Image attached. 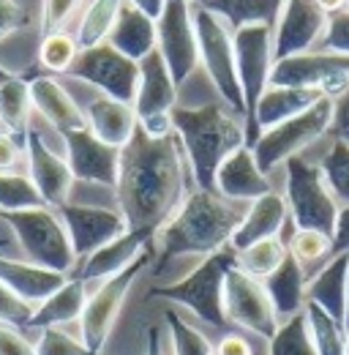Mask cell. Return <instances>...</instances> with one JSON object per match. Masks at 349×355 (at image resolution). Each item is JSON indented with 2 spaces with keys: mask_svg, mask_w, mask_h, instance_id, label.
Wrapping results in <instances>:
<instances>
[{
  "mask_svg": "<svg viewBox=\"0 0 349 355\" xmlns=\"http://www.w3.org/2000/svg\"><path fill=\"white\" fill-rule=\"evenodd\" d=\"M305 282H308L305 268L301 266V260L292 252H287L281 266L276 268L267 279H262L278 322H284V320H289V317H295L305 309Z\"/></svg>",
  "mask_w": 349,
  "mask_h": 355,
  "instance_id": "4316f807",
  "label": "cell"
},
{
  "mask_svg": "<svg viewBox=\"0 0 349 355\" xmlns=\"http://www.w3.org/2000/svg\"><path fill=\"white\" fill-rule=\"evenodd\" d=\"M25 80H28V88H30V104L49 121V126H55L60 134L85 129V112L77 107V101L69 96V90L63 88L55 77L36 74V77H25Z\"/></svg>",
  "mask_w": 349,
  "mask_h": 355,
  "instance_id": "603a6c76",
  "label": "cell"
},
{
  "mask_svg": "<svg viewBox=\"0 0 349 355\" xmlns=\"http://www.w3.org/2000/svg\"><path fill=\"white\" fill-rule=\"evenodd\" d=\"M164 320L170 325V334H172V347L174 355H213V345L211 339L197 331L194 325H188L180 314H174L172 309L164 311Z\"/></svg>",
  "mask_w": 349,
  "mask_h": 355,
  "instance_id": "ab89813d",
  "label": "cell"
},
{
  "mask_svg": "<svg viewBox=\"0 0 349 355\" xmlns=\"http://www.w3.org/2000/svg\"><path fill=\"white\" fill-rule=\"evenodd\" d=\"M174 107H177V85L159 49H153L139 60V85L134 96L136 123L150 137H167L172 134Z\"/></svg>",
  "mask_w": 349,
  "mask_h": 355,
  "instance_id": "8fae6325",
  "label": "cell"
},
{
  "mask_svg": "<svg viewBox=\"0 0 349 355\" xmlns=\"http://www.w3.org/2000/svg\"><path fill=\"white\" fill-rule=\"evenodd\" d=\"M191 3H199V0H191Z\"/></svg>",
  "mask_w": 349,
  "mask_h": 355,
  "instance_id": "680465c9",
  "label": "cell"
},
{
  "mask_svg": "<svg viewBox=\"0 0 349 355\" xmlns=\"http://www.w3.org/2000/svg\"><path fill=\"white\" fill-rule=\"evenodd\" d=\"M77 55H80L77 39L66 31H55L44 36L42 49H39V66L49 74H66L77 60Z\"/></svg>",
  "mask_w": 349,
  "mask_h": 355,
  "instance_id": "74e56055",
  "label": "cell"
},
{
  "mask_svg": "<svg viewBox=\"0 0 349 355\" xmlns=\"http://www.w3.org/2000/svg\"><path fill=\"white\" fill-rule=\"evenodd\" d=\"M287 222H289V208H287L284 194L267 191V194H262V197L249 202L243 219L232 232L229 246L235 252H240V249H246V246H251L257 241L276 238V235H281Z\"/></svg>",
  "mask_w": 349,
  "mask_h": 355,
  "instance_id": "44dd1931",
  "label": "cell"
},
{
  "mask_svg": "<svg viewBox=\"0 0 349 355\" xmlns=\"http://www.w3.org/2000/svg\"><path fill=\"white\" fill-rule=\"evenodd\" d=\"M115 194L129 230H161L183 202V156L174 132L150 137L136 123L131 139L120 148Z\"/></svg>",
  "mask_w": 349,
  "mask_h": 355,
  "instance_id": "6da1fadb",
  "label": "cell"
},
{
  "mask_svg": "<svg viewBox=\"0 0 349 355\" xmlns=\"http://www.w3.org/2000/svg\"><path fill=\"white\" fill-rule=\"evenodd\" d=\"M0 219L11 227L22 252L30 263L44 266L57 273H71L77 254L71 249L69 232L52 208H25V211H0Z\"/></svg>",
  "mask_w": 349,
  "mask_h": 355,
  "instance_id": "5b68a950",
  "label": "cell"
},
{
  "mask_svg": "<svg viewBox=\"0 0 349 355\" xmlns=\"http://www.w3.org/2000/svg\"><path fill=\"white\" fill-rule=\"evenodd\" d=\"M66 279H69L66 273L36 266L30 260L19 263L11 257H0V282L30 306H39L42 301H46L57 287L66 284Z\"/></svg>",
  "mask_w": 349,
  "mask_h": 355,
  "instance_id": "d4e9b609",
  "label": "cell"
},
{
  "mask_svg": "<svg viewBox=\"0 0 349 355\" xmlns=\"http://www.w3.org/2000/svg\"><path fill=\"white\" fill-rule=\"evenodd\" d=\"M42 194L36 191L30 178L0 173V211H25V208H42Z\"/></svg>",
  "mask_w": 349,
  "mask_h": 355,
  "instance_id": "f35d334b",
  "label": "cell"
},
{
  "mask_svg": "<svg viewBox=\"0 0 349 355\" xmlns=\"http://www.w3.org/2000/svg\"><path fill=\"white\" fill-rule=\"evenodd\" d=\"M120 6H123V0H87L85 11L80 17V25H77V36H74L80 49H90V46L107 42Z\"/></svg>",
  "mask_w": 349,
  "mask_h": 355,
  "instance_id": "d6a6232c",
  "label": "cell"
},
{
  "mask_svg": "<svg viewBox=\"0 0 349 355\" xmlns=\"http://www.w3.org/2000/svg\"><path fill=\"white\" fill-rule=\"evenodd\" d=\"M341 252L349 254V205L339 208V219L333 227V254H341Z\"/></svg>",
  "mask_w": 349,
  "mask_h": 355,
  "instance_id": "681fc988",
  "label": "cell"
},
{
  "mask_svg": "<svg viewBox=\"0 0 349 355\" xmlns=\"http://www.w3.org/2000/svg\"><path fill=\"white\" fill-rule=\"evenodd\" d=\"M28 25V11L17 0H0V42Z\"/></svg>",
  "mask_w": 349,
  "mask_h": 355,
  "instance_id": "bcb514c9",
  "label": "cell"
},
{
  "mask_svg": "<svg viewBox=\"0 0 349 355\" xmlns=\"http://www.w3.org/2000/svg\"><path fill=\"white\" fill-rule=\"evenodd\" d=\"M319 170L325 183L339 205H349V139L336 137V142L328 148V153L319 162Z\"/></svg>",
  "mask_w": 349,
  "mask_h": 355,
  "instance_id": "8d00e7d4",
  "label": "cell"
},
{
  "mask_svg": "<svg viewBox=\"0 0 349 355\" xmlns=\"http://www.w3.org/2000/svg\"><path fill=\"white\" fill-rule=\"evenodd\" d=\"M319 49L336 52V55H347L349 58V6L328 17V25H325Z\"/></svg>",
  "mask_w": 349,
  "mask_h": 355,
  "instance_id": "7bdbcfd3",
  "label": "cell"
},
{
  "mask_svg": "<svg viewBox=\"0 0 349 355\" xmlns=\"http://www.w3.org/2000/svg\"><path fill=\"white\" fill-rule=\"evenodd\" d=\"M267 355H316L305 311L284 320L278 325L273 339H267Z\"/></svg>",
  "mask_w": 349,
  "mask_h": 355,
  "instance_id": "d590c367",
  "label": "cell"
},
{
  "mask_svg": "<svg viewBox=\"0 0 349 355\" xmlns=\"http://www.w3.org/2000/svg\"><path fill=\"white\" fill-rule=\"evenodd\" d=\"M344 331L349 336V273H347V309H344Z\"/></svg>",
  "mask_w": 349,
  "mask_h": 355,
  "instance_id": "9f6ffc18",
  "label": "cell"
},
{
  "mask_svg": "<svg viewBox=\"0 0 349 355\" xmlns=\"http://www.w3.org/2000/svg\"><path fill=\"white\" fill-rule=\"evenodd\" d=\"M145 336H147L145 355H164V347H161V328H159V325H150Z\"/></svg>",
  "mask_w": 349,
  "mask_h": 355,
  "instance_id": "f5cc1de1",
  "label": "cell"
},
{
  "mask_svg": "<svg viewBox=\"0 0 349 355\" xmlns=\"http://www.w3.org/2000/svg\"><path fill=\"white\" fill-rule=\"evenodd\" d=\"M333 101H336V110H333L330 132L336 134V137H341V139H349V88L339 98H333Z\"/></svg>",
  "mask_w": 349,
  "mask_h": 355,
  "instance_id": "c3c4849f",
  "label": "cell"
},
{
  "mask_svg": "<svg viewBox=\"0 0 349 355\" xmlns=\"http://www.w3.org/2000/svg\"><path fill=\"white\" fill-rule=\"evenodd\" d=\"M55 211H57L60 222H63L66 232H69V241H71V249H74L77 260L90 257L96 249L107 246L109 241H115L118 235H123L129 230L123 214L112 211V208L63 202Z\"/></svg>",
  "mask_w": 349,
  "mask_h": 355,
  "instance_id": "2e32d148",
  "label": "cell"
},
{
  "mask_svg": "<svg viewBox=\"0 0 349 355\" xmlns=\"http://www.w3.org/2000/svg\"><path fill=\"white\" fill-rule=\"evenodd\" d=\"M235 42V66H238V83L243 93V121H246V145L251 148L254 134V112L262 93L270 85L273 71V28L270 25H246L232 31Z\"/></svg>",
  "mask_w": 349,
  "mask_h": 355,
  "instance_id": "9c48e42d",
  "label": "cell"
},
{
  "mask_svg": "<svg viewBox=\"0 0 349 355\" xmlns=\"http://www.w3.org/2000/svg\"><path fill=\"white\" fill-rule=\"evenodd\" d=\"M156 49L164 58L174 85L180 88L199 63L191 0H167L156 19Z\"/></svg>",
  "mask_w": 349,
  "mask_h": 355,
  "instance_id": "4fadbf2b",
  "label": "cell"
},
{
  "mask_svg": "<svg viewBox=\"0 0 349 355\" xmlns=\"http://www.w3.org/2000/svg\"><path fill=\"white\" fill-rule=\"evenodd\" d=\"M333 110H336V101L330 96H322L305 112L289 118V121H281V123H276L270 129H265L257 137V142L251 145L254 159H257L262 173L270 175L287 159L301 156L311 142H316L319 137H325V134L330 132V126H333Z\"/></svg>",
  "mask_w": 349,
  "mask_h": 355,
  "instance_id": "8992f818",
  "label": "cell"
},
{
  "mask_svg": "<svg viewBox=\"0 0 349 355\" xmlns=\"http://www.w3.org/2000/svg\"><path fill=\"white\" fill-rule=\"evenodd\" d=\"M270 85L316 88L330 98H339L349 88V58L336 52H303L273 63Z\"/></svg>",
  "mask_w": 349,
  "mask_h": 355,
  "instance_id": "5bb4252c",
  "label": "cell"
},
{
  "mask_svg": "<svg viewBox=\"0 0 349 355\" xmlns=\"http://www.w3.org/2000/svg\"><path fill=\"white\" fill-rule=\"evenodd\" d=\"M243 214L246 211L240 202L221 197L216 189H194L186 194L172 216L156 232V273H161L174 257H208L229 246Z\"/></svg>",
  "mask_w": 349,
  "mask_h": 355,
  "instance_id": "7a4b0ae2",
  "label": "cell"
},
{
  "mask_svg": "<svg viewBox=\"0 0 349 355\" xmlns=\"http://www.w3.org/2000/svg\"><path fill=\"white\" fill-rule=\"evenodd\" d=\"M87 129L96 134L98 139H104L107 145L123 148L131 139V134L136 129V112L134 104L109 98V96H98L90 101L87 107Z\"/></svg>",
  "mask_w": 349,
  "mask_h": 355,
  "instance_id": "f1b7e54d",
  "label": "cell"
},
{
  "mask_svg": "<svg viewBox=\"0 0 349 355\" xmlns=\"http://www.w3.org/2000/svg\"><path fill=\"white\" fill-rule=\"evenodd\" d=\"M191 14H194L197 44H199V63L205 66V71H208L211 83L216 85L218 96L224 98V104L243 118V93H240V83H238L232 28L199 3L191 6Z\"/></svg>",
  "mask_w": 349,
  "mask_h": 355,
  "instance_id": "ba28073f",
  "label": "cell"
},
{
  "mask_svg": "<svg viewBox=\"0 0 349 355\" xmlns=\"http://www.w3.org/2000/svg\"><path fill=\"white\" fill-rule=\"evenodd\" d=\"M150 257H153L150 249H145L129 268H123L120 273L104 279V284L85 301V309H82V317H80V328H82V342L93 353L101 355V350L107 347V339H109V334H112V328L118 322V314L126 304L131 284L147 268Z\"/></svg>",
  "mask_w": 349,
  "mask_h": 355,
  "instance_id": "30bf717a",
  "label": "cell"
},
{
  "mask_svg": "<svg viewBox=\"0 0 349 355\" xmlns=\"http://www.w3.org/2000/svg\"><path fill=\"white\" fill-rule=\"evenodd\" d=\"M347 355H349V336H347Z\"/></svg>",
  "mask_w": 349,
  "mask_h": 355,
  "instance_id": "6f0895ef",
  "label": "cell"
},
{
  "mask_svg": "<svg viewBox=\"0 0 349 355\" xmlns=\"http://www.w3.org/2000/svg\"><path fill=\"white\" fill-rule=\"evenodd\" d=\"M107 44L139 63L147 52L156 49V19L147 17L145 11H139L134 3L123 0L118 19L107 36Z\"/></svg>",
  "mask_w": 349,
  "mask_h": 355,
  "instance_id": "484cf974",
  "label": "cell"
},
{
  "mask_svg": "<svg viewBox=\"0 0 349 355\" xmlns=\"http://www.w3.org/2000/svg\"><path fill=\"white\" fill-rule=\"evenodd\" d=\"M172 132L188 156L197 189H213L221 162L246 145V123L224 104L174 107Z\"/></svg>",
  "mask_w": 349,
  "mask_h": 355,
  "instance_id": "3957f363",
  "label": "cell"
},
{
  "mask_svg": "<svg viewBox=\"0 0 349 355\" xmlns=\"http://www.w3.org/2000/svg\"><path fill=\"white\" fill-rule=\"evenodd\" d=\"M235 257H238V252L232 246H224L213 254H208L183 279H177L172 284L150 287L147 295L186 306L202 322H208L213 328H224V325H229L224 317V279H226V270L235 266Z\"/></svg>",
  "mask_w": 349,
  "mask_h": 355,
  "instance_id": "277c9868",
  "label": "cell"
},
{
  "mask_svg": "<svg viewBox=\"0 0 349 355\" xmlns=\"http://www.w3.org/2000/svg\"><path fill=\"white\" fill-rule=\"evenodd\" d=\"M33 347H36V355H98L85 342L69 336L60 328H42V336Z\"/></svg>",
  "mask_w": 349,
  "mask_h": 355,
  "instance_id": "b9f144b4",
  "label": "cell"
},
{
  "mask_svg": "<svg viewBox=\"0 0 349 355\" xmlns=\"http://www.w3.org/2000/svg\"><path fill=\"white\" fill-rule=\"evenodd\" d=\"M0 246H3V243H0Z\"/></svg>",
  "mask_w": 349,
  "mask_h": 355,
  "instance_id": "91938a15",
  "label": "cell"
},
{
  "mask_svg": "<svg viewBox=\"0 0 349 355\" xmlns=\"http://www.w3.org/2000/svg\"><path fill=\"white\" fill-rule=\"evenodd\" d=\"M287 0H199L208 11L221 17L232 31L246 25H270L276 28V19L281 14Z\"/></svg>",
  "mask_w": 349,
  "mask_h": 355,
  "instance_id": "4dcf8cb0",
  "label": "cell"
},
{
  "mask_svg": "<svg viewBox=\"0 0 349 355\" xmlns=\"http://www.w3.org/2000/svg\"><path fill=\"white\" fill-rule=\"evenodd\" d=\"M87 293H85V282L82 279H66L63 287H57L46 301H42L33 317L28 322V328H57L63 322H74L82 317L85 309Z\"/></svg>",
  "mask_w": 349,
  "mask_h": 355,
  "instance_id": "f546056e",
  "label": "cell"
},
{
  "mask_svg": "<svg viewBox=\"0 0 349 355\" xmlns=\"http://www.w3.org/2000/svg\"><path fill=\"white\" fill-rule=\"evenodd\" d=\"M325 93L316 88H292V85H267L262 93L257 112H254V134L260 137L265 129L289 121L295 115L305 112L311 104H316ZM257 142V139H254Z\"/></svg>",
  "mask_w": 349,
  "mask_h": 355,
  "instance_id": "83f0119b",
  "label": "cell"
},
{
  "mask_svg": "<svg viewBox=\"0 0 349 355\" xmlns=\"http://www.w3.org/2000/svg\"><path fill=\"white\" fill-rule=\"evenodd\" d=\"M134 3L139 11H145L147 17H153V19H159V14H161V8H164V3L167 0H129Z\"/></svg>",
  "mask_w": 349,
  "mask_h": 355,
  "instance_id": "db71d44e",
  "label": "cell"
},
{
  "mask_svg": "<svg viewBox=\"0 0 349 355\" xmlns=\"http://www.w3.org/2000/svg\"><path fill=\"white\" fill-rule=\"evenodd\" d=\"M287 249L305 268L308 263H319V260L333 254V238L328 232H319V230H295V235L287 243Z\"/></svg>",
  "mask_w": 349,
  "mask_h": 355,
  "instance_id": "60d3db41",
  "label": "cell"
},
{
  "mask_svg": "<svg viewBox=\"0 0 349 355\" xmlns=\"http://www.w3.org/2000/svg\"><path fill=\"white\" fill-rule=\"evenodd\" d=\"M82 0H42V22L44 33H55L66 25V19L77 11Z\"/></svg>",
  "mask_w": 349,
  "mask_h": 355,
  "instance_id": "f6af8a7d",
  "label": "cell"
},
{
  "mask_svg": "<svg viewBox=\"0 0 349 355\" xmlns=\"http://www.w3.org/2000/svg\"><path fill=\"white\" fill-rule=\"evenodd\" d=\"M213 355H254V350H251V345H249L243 336L226 334V336L218 342V347H213Z\"/></svg>",
  "mask_w": 349,
  "mask_h": 355,
  "instance_id": "816d5d0a",
  "label": "cell"
},
{
  "mask_svg": "<svg viewBox=\"0 0 349 355\" xmlns=\"http://www.w3.org/2000/svg\"><path fill=\"white\" fill-rule=\"evenodd\" d=\"M30 107L33 104H30L28 80L0 66V123L6 126V132L25 139V132L30 129L28 123Z\"/></svg>",
  "mask_w": 349,
  "mask_h": 355,
  "instance_id": "1f68e13d",
  "label": "cell"
},
{
  "mask_svg": "<svg viewBox=\"0 0 349 355\" xmlns=\"http://www.w3.org/2000/svg\"><path fill=\"white\" fill-rule=\"evenodd\" d=\"M156 238L153 230H126L123 235H118L115 241H109L107 246L96 249L80 268L77 279L90 282V279H109L115 273H120L123 268H129Z\"/></svg>",
  "mask_w": 349,
  "mask_h": 355,
  "instance_id": "7402d4cb",
  "label": "cell"
},
{
  "mask_svg": "<svg viewBox=\"0 0 349 355\" xmlns=\"http://www.w3.org/2000/svg\"><path fill=\"white\" fill-rule=\"evenodd\" d=\"M224 317L229 325H240L262 339H273L281 325L265 284L238 266L229 268L224 279Z\"/></svg>",
  "mask_w": 349,
  "mask_h": 355,
  "instance_id": "9a60e30c",
  "label": "cell"
},
{
  "mask_svg": "<svg viewBox=\"0 0 349 355\" xmlns=\"http://www.w3.org/2000/svg\"><path fill=\"white\" fill-rule=\"evenodd\" d=\"M314 3H316V6H319V8L325 11V14H328V17H330V14H336V11H341V8H347V6H349V0H314Z\"/></svg>",
  "mask_w": 349,
  "mask_h": 355,
  "instance_id": "11a10c76",
  "label": "cell"
},
{
  "mask_svg": "<svg viewBox=\"0 0 349 355\" xmlns=\"http://www.w3.org/2000/svg\"><path fill=\"white\" fill-rule=\"evenodd\" d=\"M213 189L232 202H251L262 194L273 191L270 180L260 170V164L254 159V150L249 145H240L238 150H232L221 162Z\"/></svg>",
  "mask_w": 349,
  "mask_h": 355,
  "instance_id": "ffe728a7",
  "label": "cell"
},
{
  "mask_svg": "<svg viewBox=\"0 0 349 355\" xmlns=\"http://www.w3.org/2000/svg\"><path fill=\"white\" fill-rule=\"evenodd\" d=\"M328 14L314 0H287L273 28V58L284 60L311 52L322 42Z\"/></svg>",
  "mask_w": 349,
  "mask_h": 355,
  "instance_id": "e0dca14e",
  "label": "cell"
},
{
  "mask_svg": "<svg viewBox=\"0 0 349 355\" xmlns=\"http://www.w3.org/2000/svg\"><path fill=\"white\" fill-rule=\"evenodd\" d=\"M347 273L349 254L341 252V254H330L328 263L305 282V301L316 304L341 325H344V309H347Z\"/></svg>",
  "mask_w": 349,
  "mask_h": 355,
  "instance_id": "cb8c5ba5",
  "label": "cell"
},
{
  "mask_svg": "<svg viewBox=\"0 0 349 355\" xmlns=\"http://www.w3.org/2000/svg\"><path fill=\"white\" fill-rule=\"evenodd\" d=\"M66 77L87 83L109 98L134 104L136 85H139V63L120 55L115 46L104 42V44L90 46V49H80V55L71 63V69L66 71Z\"/></svg>",
  "mask_w": 349,
  "mask_h": 355,
  "instance_id": "7c38bea8",
  "label": "cell"
},
{
  "mask_svg": "<svg viewBox=\"0 0 349 355\" xmlns=\"http://www.w3.org/2000/svg\"><path fill=\"white\" fill-rule=\"evenodd\" d=\"M60 137L66 142V162H69V170H71L74 180L115 189L118 170H120V148L107 145L87 126L60 134Z\"/></svg>",
  "mask_w": 349,
  "mask_h": 355,
  "instance_id": "ac0fdd59",
  "label": "cell"
},
{
  "mask_svg": "<svg viewBox=\"0 0 349 355\" xmlns=\"http://www.w3.org/2000/svg\"><path fill=\"white\" fill-rule=\"evenodd\" d=\"M25 150H28V164H30V180H33L36 191L42 194L44 205H49V208L63 205L71 191V183H74L69 162L60 159L57 153H52L36 129L25 132Z\"/></svg>",
  "mask_w": 349,
  "mask_h": 355,
  "instance_id": "d6986e66",
  "label": "cell"
},
{
  "mask_svg": "<svg viewBox=\"0 0 349 355\" xmlns=\"http://www.w3.org/2000/svg\"><path fill=\"white\" fill-rule=\"evenodd\" d=\"M287 252L289 249L281 241V235L265 238V241H257V243L240 249L238 257H235V266L240 268L243 273H249V276H254V279L262 282V279H267L276 268L281 266V260L287 257Z\"/></svg>",
  "mask_w": 349,
  "mask_h": 355,
  "instance_id": "836d02e7",
  "label": "cell"
},
{
  "mask_svg": "<svg viewBox=\"0 0 349 355\" xmlns=\"http://www.w3.org/2000/svg\"><path fill=\"white\" fill-rule=\"evenodd\" d=\"M0 355H36V347L14 331V325L0 322Z\"/></svg>",
  "mask_w": 349,
  "mask_h": 355,
  "instance_id": "7dc6e473",
  "label": "cell"
},
{
  "mask_svg": "<svg viewBox=\"0 0 349 355\" xmlns=\"http://www.w3.org/2000/svg\"><path fill=\"white\" fill-rule=\"evenodd\" d=\"M287 170V208L295 230H319L333 238V227L339 219V202L330 194L319 164L305 162L303 156H292L284 162Z\"/></svg>",
  "mask_w": 349,
  "mask_h": 355,
  "instance_id": "52a82bcc",
  "label": "cell"
},
{
  "mask_svg": "<svg viewBox=\"0 0 349 355\" xmlns=\"http://www.w3.org/2000/svg\"><path fill=\"white\" fill-rule=\"evenodd\" d=\"M305 320L314 339L316 355H347V331L339 320H333L328 311H322L316 304L305 301Z\"/></svg>",
  "mask_w": 349,
  "mask_h": 355,
  "instance_id": "e575fe53",
  "label": "cell"
},
{
  "mask_svg": "<svg viewBox=\"0 0 349 355\" xmlns=\"http://www.w3.org/2000/svg\"><path fill=\"white\" fill-rule=\"evenodd\" d=\"M19 162V142L11 132H0V173L11 170Z\"/></svg>",
  "mask_w": 349,
  "mask_h": 355,
  "instance_id": "f907efd6",
  "label": "cell"
},
{
  "mask_svg": "<svg viewBox=\"0 0 349 355\" xmlns=\"http://www.w3.org/2000/svg\"><path fill=\"white\" fill-rule=\"evenodd\" d=\"M33 309L30 304H25L17 293H11L3 282H0V322L6 325H14V328H28L30 317H33Z\"/></svg>",
  "mask_w": 349,
  "mask_h": 355,
  "instance_id": "ee69618b",
  "label": "cell"
}]
</instances>
